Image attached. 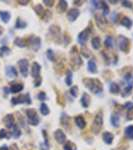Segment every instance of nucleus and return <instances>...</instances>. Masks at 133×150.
<instances>
[{"label": "nucleus", "instance_id": "09e8293b", "mask_svg": "<svg viewBox=\"0 0 133 150\" xmlns=\"http://www.w3.org/2000/svg\"><path fill=\"white\" fill-rule=\"evenodd\" d=\"M81 51H82V55H83V56H85V57H86V58H87V57H89V56H90L89 50L87 49V48H85V49H84V47H83Z\"/></svg>", "mask_w": 133, "mask_h": 150}, {"label": "nucleus", "instance_id": "e2e57ef3", "mask_svg": "<svg viewBox=\"0 0 133 150\" xmlns=\"http://www.w3.org/2000/svg\"><path fill=\"white\" fill-rule=\"evenodd\" d=\"M110 3H117V1H112V0H110Z\"/></svg>", "mask_w": 133, "mask_h": 150}, {"label": "nucleus", "instance_id": "c756f323", "mask_svg": "<svg viewBox=\"0 0 133 150\" xmlns=\"http://www.w3.org/2000/svg\"><path fill=\"white\" fill-rule=\"evenodd\" d=\"M27 26V23L24 20H22L21 18H17L16 20V24H15V27L17 29H24Z\"/></svg>", "mask_w": 133, "mask_h": 150}, {"label": "nucleus", "instance_id": "2f4dec72", "mask_svg": "<svg viewBox=\"0 0 133 150\" xmlns=\"http://www.w3.org/2000/svg\"><path fill=\"white\" fill-rule=\"evenodd\" d=\"M65 83H66V85H68V86H70L72 84V71H71V70H67V71H66Z\"/></svg>", "mask_w": 133, "mask_h": 150}, {"label": "nucleus", "instance_id": "f257e3e1", "mask_svg": "<svg viewBox=\"0 0 133 150\" xmlns=\"http://www.w3.org/2000/svg\"><path fill=\"white\" fill-rule=\"evenodd\" d=\"M83 83H84L85 87L89 89L92 93H94V94L102 92L103 90L102 83L96 78H85L83 79Z\"/></svg>", "mask_w": 133, "mask_h": 150}, {"label": "nucleus", "instance_id": "a211bd4d", "mask_svg": "<svg viewBox=\"0 0 133 150\" xmlns=\"http://www.w3.org/2000/svg\"><path fill=\"white\" fill-rule=\"evenodd\" d=\"M23 88H24V85L22 83H12L9 89H10L11 93H18L22 91Z\"/></svg>", "mask_w": 133, "mask_h": 150}, {"label": "nucleus", "instance_id": "0e129e2a", "mask_svg": "<svg viewBox=\"0 0 133 150\" xmlns=\"http://www.w3.org/2000/svg\"><path fill=\"white\" fill-rule=\"evenodd\" d=\"M131 84H132V85H133V78H132V82H131Z\"/></svg>", "mask_w": 133, "mask_h": 150}, {"label": "nucleus", "instance_id": "c9c22d12", "mask_svg": "<svg viewBox=\"0 0 133 150\" xmlns=\"http://www.w3.org/2000/svg\"><path fill=\"white\" fill-rule=\"evenodd\" d=\"M14 44L18 47H25L26 46L25 40L22 39V38H19V37H17L16 39L14 40Z\"/></svg>", "mask_w": 133, "mask_h": 150}, {"label": "nucleus", "instance_id": "6e6d98bb", "mask_svg": "<svg viewBox=\"0 0 133 150\" xmlns=\"http://www.w3.org/2000/svg\"><path fill=\"white\" fill-rule=\"evenodd\" d=\"M18 3H20L21 5H27L29 3V1H18Z\"/></svg>", "mask_w": 133, "mask_h": 150}, {"label": "nucleus", "instance_id": "39448f33", "mask_svg": "<svg viewBox=\"0 0 133 150\" xmlns=\"http://www.w3.org/2000/svg\"><path fill=\"white\" fill-rule=\"evenodd\" d=\"M117 43H118V47L121 51L125 52V53H128L130 48V41L127 37L125 36H118V39H117Z\"/></svg>", "mask_w": 133, "mask_h": 150}, {"label": "nucleus", "instance_id": "a878e982", "mask_svg": "<svg viewBox=\"0 0 133 150\" xmlns=\"http://www.w3.org/2000/svg\"><path fill=\"white\" fill-rule=\"evenodd\" d=\"M132 24H133L132 20L130 19L129 17H127V16L123 17L122 20H121V25H122V26H124V27H126V28H128V29L131 28Z\"/></svg>", "mask_w": 133, "mask_h": 150}, {"label": "nucleus", "instance_id": "bb28decb", "mask_svg": "<svg viewBox=\"0 0 133 150\" xmlns=\"http://www.w3.org/2000/svg\"><path fill=\"white\" fill-rule=\"evenodd\" d=\"M109 90L112 94H118V93L120 92V87H119V85L116 82H112L110 84Z\"/></svg>", "mask_w": 133, "mask_h": 150}, {"label": "nucleus", "instance_id": "49530a36", "mask_svg": "<svg viewBox=\"0 0 133 150\" xmlns=\"http://www.w3.org/2000/svg\"><path fill=\"white\" fill-rule=\"evenodd\" d=\"M121 3H122V6H124V7H127V8L133 7V4L131 1H122Z\"/></svg>", "mask_w": 133, "mask_h": 150}, {"label": "nucleus", "instance_id": "e433bc0d", "mask_svg": "<svg viewBox=\"0 0 133 150\" xmlns=\"http://www.w3.org/2000/svg\"><path fill=\"white\" fill-rule=\"evenodd\" d=\"M34 10H35L36 14L39 15V16H41V17H42V15H43V13L45 11L43 7H42V5H40V4H37L36 6H34Z\"/></svg>", "mask_w": 133, "mask_h": 150}, {"label": "nucleus", "instance_id": "6ab92c4d", "mask_svg": "<svg viewBox=\"0 0 133 150\" xmlns=\"http://www.w3.org/2000/svg\"><path fill=\"white\" fill-rule=\"evenodd\" d=\"M5 73L9 78H14L17 76V70L14 66H7L5 69Z\"/></svg>", "mask_w": 133, "mask_h": 150}, {"label": "nucleus", "instance_id": "7c9ffc66", "mask_svg": "<svg viewBox=\"0 0 133 150\" xmlns=\"http://www.w3.org/2000/svg\"><path fill=\"white\" fill-rule=\"evenodd\" d=\"M63 149L64 150H77V147H76V145L74 144L73 142L67 141L64 144V146H63Z\"/></svg>", "mask_w": 133, "mask_h": 150}, {"label": "nucleus", "instance_id": "ea45409f", "mask_svg": "<svg viewBox=\"0 0 133 150\" xmlns=\"http://www.w3.org/2000/svg\"><path fill=\"white\" fill-rule=\"evenodd\" d=\"M132 87H133V85H131V84H128V85L126 86V87L124 88V90H123L122 97H127L128 95L130 94V92H131Z\"/></svg>", "mask_w": 133, "mask_h": 150}, {"label": "nucleus", "instance_id": "b1692460", "mask_svg": "<svg viewBox=\"0 0 133 150\" xmlns=\"http://www.w3.org/2000/svg\"><path fill=\"white\" fill-rule=\"evenodd\" d=\"M124 134L126 136V138L129 140H133V125H129L125 128Z\"/></svg>", "mask_w": 133, "mask_h": 150}, {"label": "nucleus", "instance_id": "72a5a7b5", "mask_svg": "<svg viewBox=\"0 0 133 150\" xmlns=\"http://www.w3.org/2000/svg\"><path fill=\"white\" fill-rule=\"evenodd\" d=\"M60 121H61V123L63 124V126L66 127V128H68L67 125L69 124V117L67 116L65 113H62V116H61V118H60Z\"/></svg>", "mask_w": 133, "mask_h": 150}, {"label": "nucleus", "instance_id": "58836bf2", "mask_svg": "<svg viewBox=\"0 0 133 150\" xmlns=\"http://www.w3.org/2000/svg\"><path fill=\"white\" fill-rule=\"evenodd\" d=\"M104 43H105V46H106L107 48H112V47L114 46L113 45V38H112L111 36H107Z\"/></svg>", "mask_w": 133, "mask_h": 150}, {"label": "nucleus", "instance_id": "a19ab883", "mask_svg": "<svg viewBox=\"0 0 133 150\" xmlns=\"http://www.w3.org/2000/svg\"><path fill=\"white\" fill-rule=\"evenodd\" d=\"M100 8H102V10H103V15H108V14H109V7H108V5L106 4V2H105V1H101Z\"/></svg>", "mask_w": 133, "mask_h": 150}, {"label": "nucleus", "instance_id": "9b49d317", "mask_svg": "<svg viewBox=\"0 0 133 150\" xmlns=\"http://www.w3.org/2000/svg\"><path fill=\"white\" fill-rule=\"evenodd\" d=\"M79 14H80V12L78 9L71 8V9H69V11L67 12V19H68L70 22H74L76 19H77V17L79 16Z\"/></svg>", "mask_w": 133, "mask_h": 150}, {"label": "nucleus", "instance_id": "f03ea898", "mask_svg": "<svg viewBox=\"0 0 133 150\" xmlns=\"http://www.w3.org/2000/svg\"><path fill=\"white\" fill-rule=\"evenodd\" d=\"M70 62L72 66L74 67V69H78L80 65L82 64V60H81L79 53H78V49L76 46H73L70 50Z\"/></svg>", "mask_w": 133, "mask_h": 150}, {"label": "nucleus", "instance_id": "680f3d73", "mask_svg": "<svg viewBox=\"0 0 133 150\" xmlns=\"http://www.w3.org/2000/svg\"><path fill=\"white\" fill-rule=\"evenodd\" d=\"M2 32H3V28H2V27L0 26V35L2 34Z\"/></svg>", "mask_w": 133, "mask_h": 150}, {"label": "nucleus", "instance_id": "6e6552de", "mask_svg": "<svg viewBox=\"0 0 133 150\" xmlns=\"http://www.w3.org/2000/svg\"><path fill=\"white\" fill-rule=\"evenodd\" d=\"M28 42L33 51H37L41 47V39H40V37H37V36H30L28 39Z\"/></svg>", "mask_w": 133, "mask_h": 150}, {"label": "nucleus", "instance_id": "4468645a", "mask_svg": "<svg viewBox=\"0 0 133 150\" xmlns=\"http://www.w3.org/2000/svg\"><path fill=\"white\" fill-rule=\"evenodd\" d=\"M3 122L7 128H13V126L15 125L14 124V117H13L12 114L6 115V116L3 118Z\"/></svg>", "mask_w": 133, "mask_h": 150}, {"label": "nucleus", "instance_id": "20e7f679", "mask_svg": "<svg viewBox=\"0 0 133 150\" xmlns=\"http://www.w3.org/2000/svg\"><path fill=\"white\" fill-rule=\"evenodd\" d=\"M26 115H27V119H28L29 124L33 125V126H36V125L39 124L40 118L38 116L36 110H34V109H27Z\"/></svg>", "mask_w": 133, "mask_h": 150}, {"label": "nucleus", "instance_id": "a18cd8bd", "mask_svg": "<svg viewBox=\"0 0 133 150\" xmlns=\"http://www.w3.org/2000/svg\"><path fill=\"white\" fill-rule=\"evenodd\" d=\"M5 137H9V135H8V132L5 130V129H1L0 130V139L1 138H5Z\"/></svg>", "mask_w": 133, "mask_h": 150}, {"label": "nucleus", "instance_id": "7ed1b4c3", "mask_svg": "<svg viewBox=\"0 0 133 150\" xmlns=\"http://www.w3.org/2000/svg\"><path fill=\"white\" fill-rule=\"evenodd\" d=\"M102 126H103V113L101 111H99L97 114L95 115V118L93 120L92 131L94 132V134H98L100 132Z\"/></svg>", "mask_w": 133, "mask_h": 150}, {"label": "nucleus", "instance_id": "603ef678", "mask_svg": "<svg viewBox=\"0 0 133 150\" xmlns=\"http://www.w3.org/2000/svg\"><path fill=\"white\" fill-rule=\"evenodd\" d=\"M91 3L95 8H100L101 6V1H91Z\"/></svg>", "mask_w": 133, "mask_h": 150}, {"label": "nucleus", "instance_id": "4c0bfd02", "mask_svg": "<svg viewBox=\"0 0 133 150\" xmlns=\"http://www.w3.org/2000/svg\"><path fill=\"white\" fill-rule=\"evenodd\" d=\"M20 135H21V131H20V129L18 128L17 125H14V126H13L12 136H13L14 138H19Z\"/></svg>", "mask_w": 133, "mask_h": 150}, {"label": "nucleus", "instance_id": "9d476101", "mask_svg": "<svg viewBox=\"0 0 133 150\" xmlns=\"http://www.w3.org/2000/svg\"><path fill=\"white\" fill-rule=\"evenodd\" d=\"M54 138L59 144H63V143L66 142V135L63 132L61 129H57V130L54 132Z\"/></svg>", "mask_w": 133, "mask_h": 150}, {"label": "nucleus", "instance_id": "864d4df0", "mask_svg": "<svg viewBox=\"0 0 133 150\" xmlns=\"http://www.w3.org/2000/svg\"><path fill=\"white\" fill-rule=\"evenodd\" d=\"M41 81H42V79L40 78V77H38V80H36L35 82H34V86H35V87H39L40 84H41Z\"/></svg>", "mask_w": 133, "mask_h": 150}, {"label": "nucleus", "instance_id": "473e14b6", "mask_svg": "<svg viewBox=\"0 0 133 150\" xmlns=\"http://www.w3.org/2000/svg\"><path fill=\"white\" fill-rule=\"evenodd\" d=\"M40 112H41L42 115H48L49 113H50V110H49L48 106L46 105L45 103H42L41 105H40Z\"/></svg>", "mask_w": 133, "mask_h": 150}, {"label": "nucleus", "instance_id": "4be33fe9", "mask_svg": "<svg viewBox=\"0 0 133 150\" xmlns=\"http://www.w3.org/2000/svg\"><path fill=\"white\" fill-rule=\"evenodd\" d=\"M110 122H111L113 127H118L119 123H120V117H119V115L115 112L112 113L111 117H110Z\"/></svg>", "mask_w": 133, "mask_h": 150}, {"label": "nucleus", "instance_id": "dca6fc26", "mask_svg": "<svg viewBox=\"0 0 133 150\" xmlns=\"http://www.w3.org/2000/svg\"><path fill=\"white\" fill-rule=\"evenodd\" d=\"M49 31H50V33L53 35L54 40L57 42V38L60 37V28L57 25H52V26H50V28H49Z\"/></svg>", "mask_w": 133, "mask_h": 150}, {"label": "nucleus", "instance_id": "f8f14e48", "mask_svg": "<svg viewBox=\"0 0 133 150\" xmlns=\"http://www.w3.org/2000/svg\"><path fill=\"white\" fill-rule=\"evenodd\" d=\"M95 21H96V24H97V26L100 29H104V27L106 26V24H107L106 19H105L104 16H103V15H101V14H96L95 15Z\"/></svg>", "mask_w": 133, "mask_h": 150}, {"label": "nucleus", "instance_id": "5fc2aeb1", "mask_svg": "<svg viewBox=\"0 0 133 150\" xmlns=\"http://www.w3.org/2000/svg\"><path fill=\"white\" fill-rule=\"evenodd\" d=\"M64 38H65V42H64V44H65V45H67V44H68V42H70V37H69L68 35H65V36H64Z\"/></svg>", "mask_w": 133, "mask_h": 150}, {"label": "nucleus", "instance_id": "423d86ee", "mask_svg": "<svg viewBox=\"0 0 133 150\" xmlns=\"http://www.w3.org/2000/svg\"><path fill=\"white\" fill-rule=\"evenodd\" d=\"M11 103L12 105H17V104H31V98L29 93L20 95L18 97H13L11 99Z\"/></svg>", "mask_w": 133, "mask_h": 150}, {"label": "nucleus", "instance_id": "052dcab7", "mask_svg": "<svg viewBox=\"0 0 133 150\" xmlns=\"http://www.w3.org/2000/svg\"><path fill=\"white\" fill-rule=\"evenodd\" d=\"M4 91H5L6 94H8V93H10V89L7 88V87H5V88H4Z\"/></svg>", "mask_w": 133, "mask_h": 150}, {"label": "nucleus", "instance_id": "ddd939ff", "mask_svg": "<svg viewBox=\"0 0 133 150\" xmlns=\"http://www.w3.org/2000/svg\"><path fill=\"white\" fill-rule=\"evenodd\" d=\"M40 71H41V66H40L39 63L37 62H33L32 68H31V75L34 78H37V77L40 76Z\"/></svg>", "mask_w": 133, "mask_h": 150}, {"label": "nucleus", "instance_id": "de8ad7c7", "mask_svg": "<svg viewBox=\"0 0 133 150\" xmlns=\"http://www.w3.org/2000/svg\"><path fill=\"white\" fill-rule=\"evenodd\" d=\"M38 99L41 100V101H43V100L46 99V94H45V92H39L37 95Z\"/></svg>", "mask_w": 133, "mask_h": 150}, {"label": "nucleus", "instance_id": "f704fd0d", "mask_svg": "<svg viewBox=\"0 0 133 150\" xmlns=\"http://www.w3.org/2000/svg\"><path fill=\"white\" fill-rule=\"evenodd\" d=\"M51 17H52V13H51V11L50 10H45L43 15H42V19H43L45 22H48L49 20L51 19Z\"/></svg>", "mask_w": 133, "mask_h": 150}, {"label": "nucleus", "instance_id": "3c124183", "mask_svg": "<svg viewBox=\"0 0 133 150\" xmlns=\"http://www.w3.org/2000/svg\"><path fill=\"white\" fill-rule=\"evenodd\" d=\"M40 149L41 150H49V144L48 143H43V144H40Z\"/></svg>", "mask_w": 133, "mask_h": 150}, {"label": "nucleus", "instance_id": "c85d7f7f", "mask_svg": "<svg viewBox=\"0 0 133 150\" xmlns=\"http://www.w3.org/2000/svg\"><path fill=\"white\" fill-rule=\"evenodd\" d=\"M10 52H11V50L7 46L0 47V57H5V56H7L10 54Z\"/></svg>", "mask_w": 133, "mask_h": 150}, {"label": "nucleus", "instance_id": "4d7b16f0", "mask_svg": "<svg viewBox=\"0 0 133 150\" xmlns=\"http://www.w3.org/2000/svg\"><path fill=\"white\" fill-rule=\"evenodd\" d=\"M10 150H19V149H18V147H17L16 144H13L12 146H11V149Z\"/></svg>", "mask_w": 133, "mask_h": 150}, {"label": "nucleus", "instance_id": "412c9836", "mask_svg": "<svg viewBox=\"0 0 133 150\" xmlns=\"http://www.w3.org/2000/svg\"><path fill=\"white\" fill-rule=\"evenodd\" d=\"M102 139H103V141L106 143V144L110 145V144H112V142H113L114 135L110 132H104L102 134Z\"/></svg>", "mask_w": 133, "mask_h": 150}, {"label": "nucleus", "instance_id": "f3484780", "mask_svg": "<svg viewBox=\"0 0 133 150\" xmlns=\"http://www.w3.org/2000/svg\"><path fill=\"white\" fill-rule=\"evenodd\" d=\"M74 121H75L76 126H77L78 128H80V129L85 128V126H86V121H85V119L83 118V116H81V115L75 116V118H74Z\"/></svg>", "mask_w": 133, "mask_h": 150}, {"label": "nucleus", "instance_id": "0eeeda50", "mask_svg": "<svg viewBox=\"0 0 133 150\" xmlns=\"http://www.w3.org/2000/svg\"><path fill=\"white\" fill-rule=\"evenodd\" d=\"M90 33H91V30H90L89 27H87V28H85L83 31H81V32L78 34V36H77L78 43L83 46V45L87 42V40H88L89 36H90Z\"/></svg>", "mask_w": 133, "mask_h": 150}, {"label": "nucleus", "instance_id": "8fccbe9b", "mask_svg": "<svg viewBox=\"0 0 133 150\" xmlns=\"http://www.w3.org/2000/svg\"><path fill=\"white\" fill-rule=\"evenodd\" d=\"M43 3L45 4V5L48 6V7H51V6L54 4V0H44Z\"/></svg>", "mask_w": 133, "mask_h": 150}, {"label": "nucleus", "instance_id": "13d9d810", "mask_svg": "<svg viewBox=\"0 0 133 150\" xmlns=\"http://www.w3.org/2000/svg\"><path fill=\"white\" fill-rule=\"evenodd\" d=\"M0 150H9V148L6 146V145H3V146L0 147Z\"/></svg>", "mask_w": 133, "mask_h": 150}, {"label": "nucleus", "instance_id": "5701e85b", "mask_svg": "<svg viewBox=\"0 0 133 150\" xmlns=\"http://www.w3.org/2000/svg\"><path fill=\"white\" fill-rule=\"evenodd\" d=\"M0 18L4 23H8L11 18V14L8 11H0Z\"/></svg>", "mask_w": 133, "mask_h": 150}, {"label": "nucleus", "instance_id": "37998d69", "mask_svg": "<svg viewBox=\"0 0 133 150\" xmlns=\"http://www.w3.org/2000/svg\"><path fill=\"white\" fill-rule=\"evenodd\" d=\"M46 56H47V58H48L50 61L55 60V56H54V52H53L52 49H48V50H47V51H46Z\"/></svg>", "mask_w": 133, "mask_h": 150}, {"label": "nucleus", "instance_id": "cd10ccee", "mask_svg": "<svg viewBox=\"0 0 133 150\" xmlns=\"http://www.w3.org/2000/svg\"><path fill=\"white\" fill-rule=\"evenodd\" d=\"M67 9V2L64 1V0H62V1H59V3H58V6H57V10L59 13H63L65 12Z\"/></svg>", "mask_w": 133, "mask_h": 150}, {"label": "nucleus", "instance_id": "1a4fd4ad", "mask_svg": "<svg viewBox=\"0 0 133 150\" xmlns=\"http://www.w3.org/2000/svg\"><path fill=\"white\" fill-rule=\"evenodd\" d=\"M18 66H19L20 73L22 74V76L27 77L28 75V66L29 63L27 59H21V60L18 61Z\"/></svg>", "mask_w": 133, "mask_h": 150}, {"label": "nucleus", "instance_id": "aec40b11", "mask_svg": "<svg viewBox=\"0 0 133 150\" xmlns=\"http://www.w3.org/2000/svg\"><path fill=\"white\" fill-rule=\"evenodd\" d=\"M87 69H88V71L92 74L97 73V65H96V62L93 60V59H91V60L88 61V64H87Z\"/></svg>", "mask_w": 133, "mask_h": 150}, {"label": "nucleus", "instance_id": "79ce46f5", "mask_svg": "<svg viewBox=\"0 0 133 150\" xmlns=\"http://www.w3.org/2000/svg\"><path fill=\"white\" fill-rule=\"evenodd\" d=\"M124 108L127 110V115L129 116L131 111H133V103L132 102H126L124 104Z\"/></svg>", "mask_w": 133, "mask_h": 150}, {"label": "nucleus", "instance_id": "bf43d9fd", "mask_svg": "<svg viewBox=\"0 0 133 150\" xmlns=\"http://www.w3.org/2000/svg\"><path fill=\"white\" fill-rule=\"evenodd\" d=\"M74 3H75L76 4V5H82V4H81V3H83V1H74Z\"/></svg>", "mask_w": 133, "mask_h": 150}, {"label": "nucleus", "instance_id": "2eb2a0df", "mask_svg": "<svg viewBox=\"0 0 133 150\" xmlns=\"http://www.w3.org/2000/svg\"><path fill=\"white\" fill-rule=\"evenodd\" d=\"M80 102H81V105H82V107H84V108L89 107L90 102H91V98H90L89 94H87V93H83L82 96H81Z\"/></svg>", "mask_w": 133, "mask_h": 150}, {"label": "nucleus", "instance_id": "c03bdc74", "mask_svg": "<svg viewBox=\"0 0 133 150\" xmlns=\"http://www.w3.org/2000/svg\"><path fill=\"white\" fill-rule=\"evenodd\" d=\"M70 94L72 95L73 97H77L78 95V87L77 86H72V87L70 88Z\"/></svg>", "mask_w": 133, "mask_h": 150}, {"label": "nucleus", "instance_id": "393cba45", "mask_svg": "<svg viewBox=\"0 0 133 150\" xmlns=\"http://www.w3.org/2000/svg\"><path fill=\"white\" fill-rule=\"evenodd\" d=\"M91 45H92V47H93V49L98 50L99 48H100V46H101V40H100V38H99L98 36H96V37L92 38Z\"/></svg>", "mask_w": 133, "mask_h": 150}]
</instances>
